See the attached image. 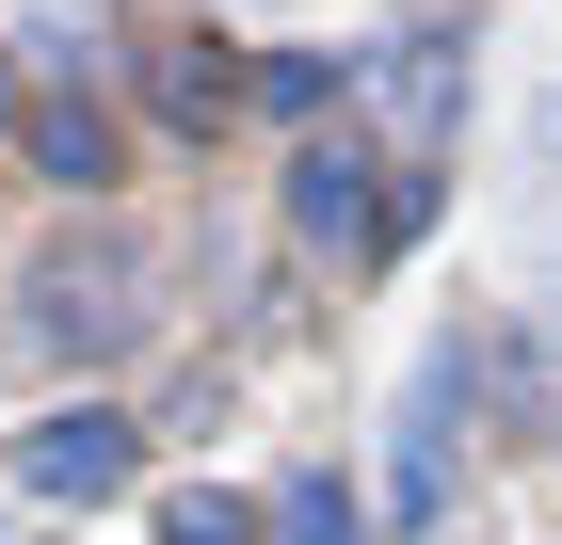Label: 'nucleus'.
I'll return each mask as SVG.
<instances>
[{
	"instance_id": "nucleus-2",
	"label": "nucleus",
	"mask_w": 562,
	"mask_h": 545,
	"mask_svg": "<svg viewBox=\"0 0 562 545\" xmlns=\"http://www.w3.org/2000/svg\"><path fill=\"white\" fill-rule=\"evenodd\" d=\"M370 177H386V161H370V145H305V161H290V225H305V241H386V193H370Z\"/></svg>"
},
{
	"instance_id": "nucleus-8",
	"label": "nucleus",
	"mask_w": 562,
	"mask_h": 545,
	"mask_svg": "<svg viewBox=\"0 0 562 545\" xmlns=\"http://www.w3.org/2000/svg\"><path fill=\"white\" fill-rule=\"evenodd\" d=\"M258 96H273V113H322V96H338V65H322V48H290V65H258Z\"/></svg>"
},
{
	"instance_id": "nucleus-6",
	"label": "nucleus",
	"mask_w": 562,
	"mask_h": 545,
	"mask_svg": "<svg viewBox=\"0 0 562 545\" xmlns=\"http://www.w3.org/2000/svg\"><path fill=\"white\" fill-rule=\"evenodd\" d=\"M161 545H258V498H210L193 481V498H161Z\"/></svg>"
},
{
	"instance_id": "nucleus-3",
	"label": "nucleus",
	"mask_w": 562,
	"mask_h": 545,
	"mask_svg": "<svg viewBox=\"0 0 562 545\" xmlns=\"http://www.w3.org/2000/svg\"><path fill=\"white\" fill-rule=\"evenodd\" d=\"M273 530H290V545H370V513L338 498V465H305L290 498H273Z\"/></svg>"
},
{
	"instance_id": "nucleus-9",
	"label": "nucleus",
	"mask_w": 562,
	"mask_h": 545,
	"mask_svg": "<svg viewBox=\"0 0 562 545\" xmlns=\"http://www.w3.org/2000/svg\"><path fill=\"white\" fill-rule=\"evenodd\" d=\"M530 145H547V161H562V96H547V113H530Z\"/></svg>"
},
{
	"instance_id": "nucleus-5",
	"label": "nucleus",
	"mask_w": 562,
	"mask_h": 545,
	"mask_svg": "<svg viewBox=\"0 0 562 545\" xmlns=\"http://www.w3.org/2000/svg\"><path fill=\"white\" fill-rule=\"evenodd\" d=\"M370 81H386V113H402V128H434V113H450V48H386Z\"/></svg>"
},
{
	"instance_id": "nucleus-4",
	"label": "nucleus",
	"mask_w": 562,
	"mask_h": 545,
	"mask_svg": "<svg viewBox=\"0 0 562 545\" xmlns=\"http://www.w3.org/2000/svg\"><path fill=\"white\" fill-rule=\"evenodd\" d=\"M33 161H48V177H65V193H97V177H113V128H97V113H81V96H65V113H48V128H33Z\"/></svg>"
},
{
	"instance_id": "nucleus-7",
	"label": "nucleus",
	"mask_w": 562,
	"mask_h": 545,
	"mask_svg": "<svg viewBox=\"0 0 562 545\" xmlns=\"http://www.w3.org/2000/svg\"><path fill=\"white\" fill-rule=\"evenodd\" d=\"M145 81H161V113H177V128H210V113H225V65H210V48H161Z\"/></svg>"
},
{
	"instance_id": "nucleus-1",
	"label": "nucleus",
	"mask_w": 562,
	"mask_h": 545,
	"mask_svg": "<svg viewBox=\"0 0 562 545\" xmlns=\"http://www.w3.org/2000/svg\"><path fill=\"white\" fill-rule=\"evenodd\" d=\"M130 418H113V401H65V418L33 433V450H16V481H33V498H65V513H97V498H130Z\"/></svg>"
}]
</instances>
